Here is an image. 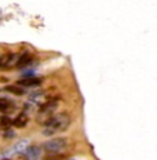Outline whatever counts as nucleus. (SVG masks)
<instances>
[{
  "instance_id": "obj_1",
  "label": "nucleus",
  "mask_w": 157,
  "mask_h": 160,
  "mask_svg": "<svg viewBox=\"0 0 157 160\" xmlns=\"http://www.w3.org/2000/svg\"><path fill=\"white\" fill-rule=\"evenodd\" d=\"M71 115L68 112H61L55 116H50L48 119H46L43 122V135L44 137H51V135H55L58 132H62L65 130L69 128L71 126Z\"/></svg>"
},
{
  "instance_id": "obj_2",
  "label": "nucleus",
  "mask_w": 157,
  "mask_h": 160,
  "mask_svg": "<svg viewBox=\"0 0 157 160\" xmlns=\"http://www.w3.org/2000/svg\"><path fill=\"white\" fill-rule=\"evenodd\" d=\"M42 146L47 153H62L68 148V141L65 138H62V137H58V138H52L46 141Z\"/></svg>"
},
{
  "instance_id": "obj_3",
  "label": "nucleus",
  "mask_w": 157,
  "mask_h": 160,
  "mask_svg": "<svg viewBox=\"0 0 157 160\" xmlns=\"http://www.w3.org/2000/svg\"><path fill=\"white\" fill-rule=\"evenodd\" d=\"M58 105H59L58 99H50V101L42 104L37 111L39 120H43V118H50V116L58 109Z\"/></svg>"
},
{
  "instance_id": "obj_4",
  "label": "nucleus",
  "mask_w": 157,
  "mask_h": 160,
  "mask_svg": "<svg viewBox=\"0 0 157 160\" xmlns=\"http://www.w3.org/2000/svg\"><path fill=\"white\" fill-rule=\"evenodd\" d=\"M18 55L14 52H8V54L0 55V69H10L15 65Z\"/></svg>"
},
{
  "instance_id": "obj_5",
  "label": "nucleus",
  "mask_w": 157,
  "mask_h": 160,
  "mask_svg": "<svg viewBox=\"0 0 157 160\" xmlns=\"http://www.w3.org/2000/svg\"><path fill=\"white\" fill-rule=\"evenodd\" d=\"M42 146L37 145H31V146H26L25 148V155L29 160H39L40 156H42Z\"/></svg>"
},
{
  "instance_id": "obj_6",
  "label": "nucleus",
  "mask_w": 157,
  "mask_h": 160,
  "mask_svg": "<svg viewBox=\"0 0 157 160\" xmlns=\"http://www.w3.org/2000/svg\"><path fill=\"white\" fill-rule=\"evenodd\" d=\"M43 83V79L40 78H22L21 80H18L19 86H24V87H35Z\"/></svg>"
},
{
  "instance_id": "obj_7",
  "label": "nucleus",
  "mask_w": 157,
  "mask_h": 160,
  "mask_svg": "<svg viewBox=\"0 0 157 160\" xmlns=\"http://www.w3.org/2000/svg\"><path fill=\"white\" fill-rule=\"evenodd\" d=\"M32 61H33L32 55L28 54V52H25V54H22L21 57H18V58H17L15 66H17V68H19V69H21V68H25V66L31 65Z\"/></svg>"
},
{
  "instance_id": "obj_8",
  "label": "nucleus",
  "mask_w": 157,
  "mask_h": 160,
  "mask_svg": "<svg viewBox=\"0 0 157 160\" xmlns=\"http://www.w3.org/2000/svg\"><path fill=\"white\" fill-rule=\"evenodd\" d=\"M12 108H15V104L12 101H10L7 98H0V112L2 113H7Z\"/></svg>"
},
{
  "instance_id": "obj_9",
  "label": "nucleus",
  "mask_w": 157,
  "mask_h": 160,
  "mask_svg": "<svg viewBox=\"0 0 157 160\" xmlns=\"http://www.w3.org/2000/svg\"><path fill=\"white\" fill-rule=\"evenodd\" d=\"M12 124L15 126V127H18V128H22V127H25L26 124H28V116H26V113H19L17 118L12 120Z\"/></svg>"
},
{
  "instance_id": "obj_10",
  "label": "nucleus",
  "mask_w": 157,
  "mask_h": 160,
  "mask_svg": "<svg viewBox=\"0 0 157 160\" xmlns=\"http://www.w3.org/2000/svg\"><path fill=\"white\" fill-rule=\"evenodd\" d=\"M6 91L11 92V94H14V95H24L25 94V90L21 87H17V86H7Z\"/></svg>"
},
{
  "instance_id": "obj_11",
  "label": "nucleus",
  "mask_w": 157,
  "mask_h": 160,
  "mask_svg": "<svg viewBox=\"0 0 157 160\" xmlns=\"http://www.w3.org/2000/svg\"><path fill=\"white\" fill-rule=\"evenodd\" d=\"M12 126V119L8 118V116H2L0 118V127L2 128H10Z\"/></svg>"
},
{
  "instance_id": "obj_12",
  "label": "nucleus",
  "mask_w": 157,
  "mask_h": 160,
  "mask_svg": "<svg viewBox=\"0 0 157 160\" xmlns=\"http://www.w3.org/2000/svg\"><path fill=\"white\" fill-rule=\"evenodd\" d=\"M26 145H28V141H26V139H22V141H19L18 144H15V146L11 149V152H15V153L24 152L25 148H26Z\"/></svg>"
},
{
  "instance_id": "obj_13",
  "label": "nucleus",
  "mask_w": 157,
  "mask_h": 160,
  "mask_svg": "<svg viewBox=\"0 0 157 160\" xmlns=\"http://www.w3.org/2000/svg\"><path fill=\"white\" fill-rule=\"evenodd\" d=\"M4 137H6V138H12V137H15V132L12 131V130H8L7 128V131H6Z\"/></svg>"
},
{
  "instance_id": "obj_14",
  "label": "nucleus",
  "mask_w": 157,
  "mask_h": 160,
  "mask_svg": "<svg viewBox=\"0 0 157 160\" xmlns=\"http://www.w3.org/2000/svg\"><path fill=\"white\" fill-rule=\"evenodd\" d=\"M3 160H10V159H3Z\"/></svg>"
},
{
  "instance_id": "obj_15",
  "label": "nucleus",
  "mask_w": 157,
  "mask_h": 160,
  "mask_svg": "<svg viewBox=\"0 0 157 160\" xmlns=\"http://www.w3.org/2000/svg\"><path fill=\"white\" fill-rule=\"evenodd\" d=\"M69 160H76V159H69Z\"/></svg>"
}]
</instances>
